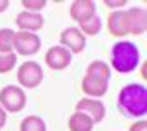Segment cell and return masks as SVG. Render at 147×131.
<instances>
[{
	"instance_id": "cell-3",
	"label": "cell",
	"mask_w": 147,
	"mask_h": 131,
	"mask_svg": "<svg viewBox=\"0 0 147 131\" xmlns=\"http://www.w3.org/2000/svg\"><path fill=\"white\" fill-rule=\"evenodd\" d=\"M25 93L18 86H5L0 91V106L7 113H18L25 108Z\"/></svg>"
},
{
	"instance_id": "cell-15",
	"label": "cell",
	"mask_w": 147,
	"mask_h": 131,
	"mask_svg": "<svg viewBox=\"0 0 147 131\" xmlns=\"http://www.w3.org/2000/svg\"><path fill=\"white\" fill-rule=\"evenodd\" d=\"M87 74L95 76V77H100V79H105V81H110V69L109 66L102 61H94L89 64L87 67Z\"/></svg>"
},
{
	"instance_id": "cell-21",
	"label": "cell",
	"mask_w": 147,
	"mask_h": 131,
	"mask_svg": "<svg viewBox=\"0 0 147 131\" xmlns=\"http://www.w3.org/2000/svg\"><path fill=\"white\" fill-rule=\"evenodd\" d=\"M129 131H147L146 119H139V121H136L132 126H130V130H129Z\"/></svg>"
},
{
	"instance_id": "cell-13",
	"label": "cell",
	"mask_w": 147,
	"mask_h": 131,
	"mask_svg": "<svg viewBox=\"0 0 147 131\" xmlns=\"http://www.w3.org/2000/svg\"><path fill=\"white\" fill-rule=\"evenodd\" d=\"M107 29H109V32L114 37H124V35H127L124 10H114V12H110L109 19H107Z\"/></svg>"
},
{
	"instance_id": "cell-8",
	"label": "cell",
	"mask_w": 147,
	"mask_h": 131,
	"mask_svg": "<svg viewBox=\"0 0 147 131\" xmlns=\"http://www.w3.org/2000/svg\"><path fill=\"white\" fill-rule=\"evenodd\" d=\"M70 61H72V54L67 49H64L62 46L50 47L45 54L47 66L50 69H54V71H62V69H65L67 66L70 64Z\"/></svg>"
},
{
	"instance_id": "cell-11",
	"label": "cell",
	"mask_w": 147,
	"mask_h": 131,
	"mask_svg": "<svg viewBox=\"0 0 147 131\" xmlns=\"http://www.w3.org/2000/svg\"><path fill=\"white\" fill-rule=\"evenodd\" d=\"M95 15V3L92 0H75L70 5V17L75 22L82 24Z\"/></svg>"
},
{
	"instance_id": "cell-16",
	"label": "cell",
	"mask_w": 147,
	"mask_h": 131,
	"mask_svg": "<svg viewBox=\"0 0 147 131\" xmlns=\"http://www.w3.org/2000/svg\"><path fill=\"white\" fill-rule=\"evenodd\" d=\"M13 30L10 29H2L0 30V52L2 54H9L13 52Z\"/></svg>"
},
{
	"instance_id": "cell-19",
	"label": "cell",
	"mask_w": 147,
	"mask_h": 131,
	"mask_svg": "<svg viewBox=\"0 0 147 131\" xmlns=\"http://www.w3.org/2000/svg\"><path fill=\"white\" fill-rule=\"evenodd\" d=\"M15 62H17L15 52H9V54H2L0 52V74L10 72L15 67Z\"/></svg>"
},
{
	"instance_id": "cell-23",
	"label": "cell",
	"mask_w": 147,
	"mask_h": 131,
	"mask_svg": "<svg viewBox=\"0 0 147 131\" xmlns=\"http://www.w3.org/2000/svg\"><path fill=\"white\" fill-rule=\"evenodd\" d=\"M5 121H7V113L3 111V108L0 106V130H2V126L5 124Z\"/></svg>"
},
{
	"instance_id": "cell-7",
	"label": "cell",
	"mask_w": 147,
	"mask_h": 131,
	"mask_svg": "<svg viewBox=\"0 0 147 131\" xmlns=\"http://www.w3.org/2000/svg\"><path fill=\"white\" fill-rule=\"evenodd\" d=\"M60 46L70 54H79L85 47V35L77 27H69L60 34Z\"/></svg>"
},
{
	"instance_id": "cell-6",
	"label": "cell",
	"mask_w": 147,
	"mask_h": 131,
	"mask_svg": "<svg viewBox=\"0 0 147 131\" xmlns=\"http://www.w3.org/2000/svg\"><path fill=\"white\" fill-rule=\"evenodd\" d=\"M124 17H125V29L127 34L130 35H140L144 34L147 29V15L146 10L140 7L124 10Z\"/></svg>"
},
{
	"instance_id": "cell-1",
	"label": "cell",
	"mask_w": 147,
	"mask_h": 131,
	"mask_svg": "<svg viewBox=\"0 0 147 131\" xmlns=\"http://www.w3.org/2000/svg\"><path fill=\"white\" fill-rule=\"evenodd\" d=\"M119 109L127 118H140L147 113V89L142 84H127L119 93Z\"/></svg>"
},
{
	"instance_id": "cell-17",
	"label": "cell",
	"mask_w": 147,
	"mask_h": 131,
	"mask_svg": "<svg viewBox=\"0 0 147 131\" xmlns=\"http://www.w3.org/2000/svg\"><path fill=\"white\" fill-rule=\"evenodd\" d=\"M20 131H45V123L38 116H27L20 123Z\"/></svg>"
},
{
	"instance_id": "cell-22",
	"label": "cell",
	"mask_w": 147,
	"mask_h": 131,
	"mask_svg": "<svg viewBox=\"0 0 147 131\" xmlns=\"http://www.w3.org/2000/svg\"><path fill=\"white\" fill-rule=\"evenodd\" d=\"M104 3H105L107 7H112V9H117V7H124V5H125L127 2H125V0H119V2H112V0H105Z\"/></svg>"
},
{
	"instance_id": "cell-10",
	"label": "cell",
	"mask_w": 147,
	"mask_h": 131,
	"mask_svg": "<svg viewBox=\"0 0 147 131\" xmlns=\"http://www.w3.org/2000/svg\"><path fill=\"white\" fill-rule=\"evenodd\" d=\"M15 24H17L18 29L24 30V32H35V30H40V29L44 27V19H42L40 14L24 10V12H20L17 15Z\"/></svg>"
},
{
	"instance_id": "cell-18",
	"label": "cell",
	"mask_w": 147,
	"mask_h": 131,
	"mask_svg": "<svg viewBox=\"0 0 147 131\" xmlns=\"http://www.w3.org/2000/svg\"><path fill=\"white\" fill-rule=\"evenodd\" d=\"M80 25V32H82L84 35H95L99 30H100L102 27V22L100 19L97 17V15H94V17H90L89 20H85V22H82V24H79Z\"/></svg>"
},
{
	"instance_id": "cell-5",
	"label": "cell",
	"mask_w": 147,
	"mask_h": 131,
	"mask_svg": "<svg viewBox=\"0 0 147 131\" xmlns=\"http://www.w3.org/2000/svg\"><path fill=\"white\" fill-rule=\"evenodd\" d=\"M13 49L20 56H32L40 49V39L34 32H15L13 34Z\"/></svg>"
},
{
	"instance_id": "cell-12",
	"label": "cell",
	"mask_w": 147,
	"mask_h": 131,
	"mask_svg": "<svg viewBox=\"0 0 147 131\" xmlns=\"http://www.w3.org/2000/svg\"><path fill=\"white\" fill-rule=\"evenodd\" d=\"M107 86H109V81L90 76V74H85V77L82 79V91L87 96L94 98V99L100 98V96H104L107 93Z\"/></svg>"
},
{
	"instance_id": "cell-14",
	"label": "cell",
	"mask_w": 147,
	"mask_h": 131,
	"mask_svg": "<svg viewBox=\"0 0 147 131\" xmlns=\"http://www.w3.org/2000/svg\"><path fill=\"white\" fill-rule=\"evenodd\" d=\"M95 123L92 121L90 118L85 113L75 111L69 118V130L70 131H92Z\"/></svg>"
},
{
	"instance_id": "cell-24",
	"label": "cell",
	"mask_w": 147,
	"mask_h": 131,
	"mask_svg": "<svg viewBox=\"0 0 147 131\" xmlns=\"http://www.w3.org/2000/svg\"><path fill=\"white\" fill-rule=\"evenodd\" d=\"M7 7H9V0H0V12L7 10Z\"/></svg>"
},
{
	"instance_id": "cell-4",
	"label": "cell",
	"mask_w": 147,
	"mask_h": 131,
	"mask_svg": "<svg viewBox=\"0 0 147 131\" xmlns=\"http://www.w3.org/2000/svg\"><path fill=\"white\" fill-rule=\"evenodd\" d=\"M17 79L20 86L27 87V89H34L42 83L44 79V72H42V67L37 64L35 61H28L18 67L17 71Z\"/></svg>"
},
{
	"instance_id": "cell-20",
	"label": "cell",
	"mask_w": 147,
	"mask_h": 131,
	"mask_svg": "<svg viewBox=\"0 0 147 131\" xmlns=\"http://www.w3.org/2000/svg\"><path fill=\"white\" fill-rule=\"evenodd\" d=\"M22 5H24L25 9H28V12L38 14V12L47 5V2L45 0H22Z\"/></svg>"
},
{
	"instance_id": "cell-9",
	"label": "cell",
	"mask_w": 147,
	"mask_h": 131,
	"mask_svg": "<svg viewBox=\"0 0 147 131\" xmlns=\"http://www.w3.org/2000/svg\"><path fill=\"white\" fill-rule=\"evenodd\" d=\"M75 111L85 113L94 123H100L105 116V106L94 98H84L75 104Z\"/></svg>"
},
{
	"instance_id": "cell-2",
	"label": "cell",
	"mask_w": 147,
	"mask_h": 131,
	"mask_svg": "<svg viewBox=\"0 0 147 131\" xmlns=\"http://www.w3.org/2000/svg\"><path fill=\"white\" fill-rule=\"evenodd\" d=\"M110 64H112V67L117 72H122V74L136 71L139 66L137 47L134 46L132 42H129V40L117 42L115 46L112 47V52H110Z\"/></svg>"
}]
</instances>
